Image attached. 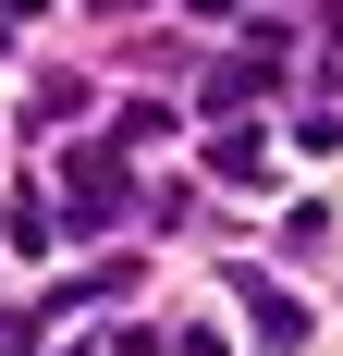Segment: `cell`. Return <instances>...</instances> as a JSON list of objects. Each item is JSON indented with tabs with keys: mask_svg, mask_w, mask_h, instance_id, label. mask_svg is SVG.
I'll list each match as a JSON object with an SVG mask.
<instances>
[{
	"mask_svg": "<svg viewBox=\"0 0 343 356\" xmlns=\"http://www.w3.org/2000/svg\"><path fill=\"white\" fill-rule=\"evenodd\" d=\"M196 99H208V111H258V99H270V62H221Z\"/></svg>",
	"mask_w": 343,
	"mask_h": 356,
	"instance_id": "7a4b0ae2",
	"label": "cell"
},
{
	"mask_svg": "<svg viewBox=\"0 0 343 356\" xmlns=\"http://www.w3.org/2000/svg\"><path fill=\"white\" fill-rule=\"evenodd\" d=\"M62 184H74V197H62V209H74V221H110V209H123V184H110V160H74V172H62Z\"/></svg>",
	"mask_w": 343,
	"mask_h": 356,
	"instance_id": "3957f363",
	"label": "cell"
},
{
	"mask_svg": "<svg viewBox=\"0 0 343 356\" xmlns=\"http://www.w3.org/2000/svg\"><path fill=\"white\" fill-rule=\"evenodd\" d=\"M245 320H258V344H270V356H294V344H307V307H294L282 283H245Z\"/></svg>",
	"mask_w": 343,
	"mask_h": 356,
	"instance_id": "6da1fadb",
	"label": "cell"
},
{
	"mask_svg": "<svg viewBox=\"0 0 343 356\" xmlns=\"http://www.w3.org/2000/svg\"><path fill=\"white\" fill-rule=\"evenodd\" d=\"M12 25H37V0H0V37H12Z\"/></svg>",
	"mask_w": 343,
	"mask_h": 356,
	"instance_id": "277c9868",
	"label": "cell"
}]
</instances>
